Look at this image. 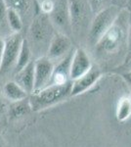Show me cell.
Listing matches in <instances>:
<instances>
[{
    "instance_id": "cell-12",
    "label": "cell",
    "mask_w": 131,
    "mask_h": 147,
    "mask_svg": "<svg viewBox=\"0 0 131 147\" xmlns=\"http://www.w3.org/2000/svg\"><path fill=\"white\" fill-rule=\"evenodd\" d=\"M73 53V51L71 50L69 55H67L65 58L62 59L60 62L56 63L54 65L53 75H52L50 84H64L68 82H71L70 67Z\"/></svg>"
},
{
    "instance_id": "cell-20",
    "label": "cell",
    "mask_w": 131,
    "mask_h": 147,
    "mask_svg": "<svg viewBox=\"0 0 131 147\" xmlns=\"http://www.w3.org/2000/svg\"><path fill=\"white\" fill-rule=\"evenodd\" d=\"M8 8L18 12L22 17V13H27L30 10L32 0H4Z\"/></svg>"
},
{
    "instance_id": "cell-23",
    "label": "cell",
    "mask_w": 131,
    "mask_h": 147,
    "mask_svg": "<svg viewBox=\"0 0 131 147\" xmlns=\"http://www.w3.org/2000/svg\"><path fill=\"white\" fill-rule=\"evenodd\" d=\"M127 57L131 59V27H129V32H128V41H127Z\"/></svg>"
},
{
    "instance_id": "cell-28",
    "label": "cell",
    "mask_w": 131,
    "mask_h": 147,
    "mask_svg": "<svg viewBox=\"0 0 131 147\" xmlns=\"http://www.w3.org/2000/svg\"><path fill=\"white\" fill-rule=\"evenodd\" d=\"M35 1H36V2H37V3H38V4H40V3H41L42 1H44V0H35Z\"/></svg>"
},
{
    "instance_id": "cell-14",
    "label": "cell",
    "mask_w": 131,
    "mask_h": 147,
    "mask_svg": "<svg viewBox=\"0 0 131 147\" xmlns=\"http://www.w3.org/2000/svg\"><path fill=\"white\" fill-rule=\"evenodd\" d=\"M3 92L7 98L12 102L21 101L24 99H27L28 97L27 92L14 80L6 82L3 87Z\"/></svg>"
},
{
    "instance_id": "cell-18",
    "label": "cell",
    "mask_w": 131,
    "mask_h": 147,
    "mask_svg": "<svg viewBox=\"0 0 131 147\" xmlns=\"http://www.w3.org/2000/svg\"><path fill=\"white\" fill-rule=\"evenodd\" d=\"M7 22H8V26L10 30L13 32V34H17V32H20L22 30V17L18 12L11 8H8V10H7Z\"/></svg>"
},
{
    "instance_id": "cell-27",
    "label": "cell",
    "mask_w": 131,
    "mask_h": 147,
    "mask_svg": "<svg viewBox=\"0 0 131 147\" xmlns=\"http://www.w3.org/2000/svg\"><path fill=\"white\" fill-rule=\"evenodd\" d=\"M126 1H127V4H128V5H129V6L131 7V0H126Z\"/></svg>"
},
{
    "instance_id": "cell-10",
    "label": "cell",
    "mask_w": 131,
    "mask_h": 147,
    "mask_svg": "<svg viewBox=\"0 0 131 147\" xmlns=\"http://www.w3.org/2000/svg\"><path fill=\"white\" fill-rule=\"evenodd\" d=\"M92 62L87 52L83 48H77L73 51L70 67V80L78 79L85 75L92 68Z\"/></svg>"
},
{
    "instance_id": "cell-4",
    "label": "cell",
    "mask_w": 131,
    "mask_h": 147,
    "mask_svg": "<svg viewBox=\"0 0 131 147\" xmlns=\"http://www.w3.org/2000/svg\"><path fill=\"white\" fill-rule=\"evenodd\" d=\"M121 9L118 6L113 5L104 9L103 11L95 14L87 32V43L91 46H95L106 32L116 21L120 14Z\"/></svg>"
},
{
    "instance_id": "cell-21",
    "label": "cell",
    "mask_w": 131,
    "mask_h": 147,
    "mask_svg": "<svg viewBox=\"0 0 131 147\" xmlns=\"http://www.w3.org/2000/svg\"><path fill=\"white\" fill-rule=\"evenodd\" d=\"M93 14H97L112 5L113 0H87Z\"/></svg>"
},
{
    "instance_id": "cell-11",
    "label": "cell",
    "mask_w": 131,
    "mask_h": 147,
    "mask_svg": "<svg viewBox=\"0 0 131 147\" xmlns=\"http://www.w3.org/2000/svg\"><path fill=\"white\" fill-rule=\"evenodd\" d=\"M102 72L99 68L92 66L88 72L83 75L82 77L78 78L71 82V96H77L89 90L91 87L94 86L101 79Z\"/></svg>"
},
{
    "instance_id": "cell-9",
    "label": "cell",
    "mask_w": 131,
    "mask_h": 147,
    "mask_svg": "<svg viewBox=\"0 0 131 147\" xmlns=\"http://www.w3.org/2000/svg\"><path fill=\"white\" fill-rule=\"evenodd\" d=\"M54 63L46 56L37 58L34 61V89L33 92L38 91L50 84L53 75Z\"/></svg>"
},
{
    "instance_id": "cell-13",
    "label": "cell",
    "mask_w": 131,
    "mask_h": 147,
    "mask_svg": "<svg viewBox=\"0 0 131 147\" xmlns=\"http://www.w3.org/2000/svg\"><path fill=\"white\" fill-rule=\"evenodd\" d=\"M14 82L28 94H32L34 89V61H30L25 68L17 72Z\"/></svg>"
},
{
    "instance_id": "cell-17",
    "label": "cell",
    "mask_w": 131,
    "mask_h": 147,
    "mask_svg": "<svg viewBox=\"0 0 131 147\" xmlns=\"http://www.w3.org/2000/svg\"><path fill=\"white\" fill-rule=\"evenodd\" d=\"M32 110L28 103V99H24L21 101L12 102L10 107V116L13 119H18V118L24 117Z\"/></svg>"
},
{
    "instance_id": "cell-1",
    "label": "cell",
    "mask_w": 131,
    "mask_h": 147,
    "mask_svg": "<svg viewBox=\"0 0 131 147\" xmlns=\"http://www.w3.org/2000/svg\"><path fill=\"white\" fill-rule=\"evenodd\" d=\"M129 12L122 9L114 25L106 32L95 45V52L98 56L111 57L127 48L128 32H129Z\"/></svg>"
},
{
    "instance_id": "cell-6",
    "label": "cell",
    "mask_w": 131,
    "mask_h": 147,
    "mask_svg": "<svg viewBox=\"0 0 131 147\" xmlns=\"http://www.w3.org/2000/svg\"><path fill=\"white\" fill-rule=\"evenodd\" d=\"M23 39L24 37L20 32L12 34L4 38L3 57L0 67V75L9 72L12 68L15 67Z\"/></svg>"
},
{
    "instance_id": "cell-22",
    "label": "cell",
    "mask_w": 131,
    "mask_h": 147,
    "mask_svg": "<svg viewBox=\"0 0 131 147\" xmlns=\"http://www.w3.org/2000/svg\"><path fill=\"white\" fill-rule=\"evenodd\" d=\"M41 13L49 15L54 8V0H44L39 4Z\"/></svg>"
},
{
    "instance_id": "cell-25",
    "label": "cell",
    "mask_w": 131,
    "mask_h": 147,
    "mask_svg": "<svg viewBox=\"0 0 131 147\" xmlns=\"http://www.w3.org/2000/svg\"><path fill=\"white\" fill-rule=\"evenodd\" d=\"M123 78L126 80V82L131 85V70L127 71L125 74H123Z\"/></svg>"
},
{
    "instance_id": "cell-26",
    "label": "cell",
    "mask_w": 131,
    "mask_h": 147,
    "mask_svg": "<svg viewBox=\"0 0 131 147\" xmlns=\"http://www.w3.org/2000/svg\"><path fill=\"white\" fill-rule=\"evenodd\" d=\"M4 111H5V104H4L3 100H2L1 96H0V117L3 115Z\"/></svg>"
},
{
    "instance_id": "cell-5",
    "label": "cell",
    "mask_w": 131,
    "mask_h": 147,
    "mask_svg": "<svg viewBox=\"0 0 131 147\" xmlns=\"http://www.w3.org/2000/svg\"><path fill=\"white\" fill-rule=\"evenodd\" d=\"M71 19V34L82 35L88 32L94 14L87 0H67Z\"/></svg>"
},
{
    "instance_id": "cell-8",
    "label": "cell",
    "mask_w": 131,
    "mask_h": 147,
    "mask_svg": "<svg viewBox=\"0 0 131 147\" xmlns=\"http://www.w3.org/2000/svg\"><path fill=\"white\" fill-rule=\"evenodd\" d=\"M71 50H73V43H71L70 36L56 32L50 42L48 50L45 56L55 65L56 63L60 62L62 59L65 58L67 55H69Z\"/></svg>"
},
{
    "instance_id": "cell-19",
    "label": "cell",
    "mask_w": 131,
    "mask_h": 147,
    "mask_svg": "<svg viewBox=\"0 0 131 147\" xmlns=\"http://www.w3.org/2000/svg\"><path fill=\"white\" fill-rule=\"evenodd\" d=\"M7 7L4 0H0V38L10 35V28L7 22Z\"/></svg>"
},
{
    "instance_id": "cell-7",
    "label": "cell",
    "mask_w": 131,
    "mask_h": 147,
    "mask_svg": "<svg viewBox=\"0 0 131 147\" xmlns=\"http://www.w3.org/2000/svg\"><path fill=\"white\" fill-rule=\"evenodd\" d=\"M48 17L56 32L67 35L71 32L70 13L67 0H54V8Z\"/></svg>"
},
{
    "instance_id": "cell-29",
    "label": "cell",
    "mask_w": 131,
    "mask_h": 147,
    "mask_svg": "<svg viewBox=\"0 0 131 147\" xmlns=\"http://www.w3.org/2000/svg\"><path fill=\"white\" fill-rule=\"evenodd\" d=\"M0 147H2V146H1V145H0Z\"/></svg>"
},
{
    "instance_id": "cell-15",
    "label": "cell",
    "mask_w": 131,
    "mask_h": 147,
    "mask_svg": "<svg viewBox=\"0 0 131 147\" xmlns=\"http://www.w3.org/2000/svg\"><path fill=\"white\" fill-rule=\"evenodd\" d=\"M116 119L120 122H125L131 117V95H123L118 100L116 110Z\"/></svg>"
},
{
    "instance_id": "cell-2",
    "label": "cell",
    "mask_w": 131,
    "mask_h": 147,
    "mask_svg": "<svg viewBox=\"0 0 131 147\" xmlns=\"http://www.w3.org/2000/svg\"><path fill=\"white\" fill-rule=\"evenodd\" d=\"M56 30L50 22L48 15L43 13L37 14L32 20L28 28L27 41L32 54L37 58L45 56L48 50Z\"/></svg>"
},
{
    "instance_id": "cell-24",
    "label": "cell",
    "mask_w": 131,
    "mask_h": 147,
    "mask_svg": "<svg viewBox=\"0 0 131 147\" xmlns=\"http://www.w3.org/2000/svg\"><path fill=\"white\" fill-rule=\"evenodd\" d=\"M3 48H4V39L0 38V67H1L2 57H3Z\"/></svg>"
},
{
    "instance_id": "cell-16",
    "label": "cell",
    "mask_w": 131,
    "mask_h": 147,
    "mask_svg": "<svg viewBox=\"0 0 131 147\" xmlns=\"http://www.w3.org/2000/svg\"><path fill=\"white\" fill-rule=\"evenodd\" d=\"M30 57H32V52H30V46L27 41V39L24 38L22 41V45H21L20 52H19L18 59L15 65V72H19L23 68H25L28 63L30 62Z\"/></svg>"
},
{
    "instance_id": "cell-3",
    "label": "cell",
    "mask_w": 131,
    "mask_h": 147,
    "mask_svg": "<svg viewBox=\"0 0 131 147\" xmlns=\"http://www.w3.org/2000/svg\"><path fill=\"white\" fill-rule=\"evenodd\" d=\"M71 80L64 84H49L28 97L30 109L34 112L53 107L71 96Z\"/></svg>"
}]
</instances>
